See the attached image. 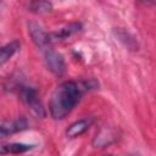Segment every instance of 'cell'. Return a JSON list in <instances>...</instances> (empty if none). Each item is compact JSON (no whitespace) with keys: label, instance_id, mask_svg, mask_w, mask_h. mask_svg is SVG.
<instances>
[{"label":"cell","instance_id":"6da1fadb","mask_svg":"<svg viewBox=\"0 0 156 156\" xmlns=\"http://www.w3.org/2000/svg\"><path fill=\"white\" fill-rule=\"evenodd\" d=\"M84 88L76 82H63L52 93L49 111L54 119H63L80 101Z\"/></svg>","mask_w":156,"mask_h":156},{"label":"cell","instance_id":"7a4b0ae2","mask_svg":"<svg viewBox=\"0 0 156 156\" xmlns=\"http://www.w3.org/2000/svg\"><path fill=\"white\" fill-rule=\"evenodd\" d=\"M20 95H21V99L22 101L28 106V108H30V111L38 116V117H44L45 116V111H44V107L38 98V94H37V90L30 88V87H23L20 91Z\"/></svg>","mask_w":156,"mask_h":156},{"label":"cell","instance_id":"3957f363","mask_svg":"<svg viewBox=\"0 0 156 156\" xmlns=\"http://www.w3.org/2000/svg\"><path fill=\"white\" fill-rule=\"evenodd\" d=\"M45 65L48 69L56 76H61L65 72V60L62 55L51 49L45 51Z\"/></svg>","mask_w":156,"mask_h":156},{"label":"cell","instance_id":"277c9868","mask_svg":"<svg viewBox=\"0 0 156 156\" xmlns=\"http://www.w3.org/2000/svg\"><path fill=\"white\" fill-rule=\"evenodd\" d=\"M28 32H29L32 40L34 41V44L38 48H45L46 45L50 44L49 34L45 33L43 30V28L40 26H38L37 23H29L28 24Z\"/></svg>","mask_w":156,"mask_h":156},{"label":"cell","instance_id":"5b68a950","mask_svg":"<svg viewBox=\"0 0 156 156\" xmlns=\"http://www.w3.org/2000/svg\"><path fill=\"white\" fill-rule=\"evenodd\" d=\"M28 127V123L24 118H18L4 124H0V139L6 138L7 135H11L17 132H22Z\"/></svg>","mask_w":156,"mask_h":156},{"label":"cell","instance_id":"8992f818","mask_svg":"<svg viewBox=\"0 0 156 156\" xmlns=\"http://www.w3.org/2000/svg\"><path fill=\"white\" fill-rule=\"evenodd\" d=\"M91 123H93V118L91 117L78 119V121L73 122L72 124H69V127L66 129V135L68 138H77L79 135L84 134L89 129Z\"/></svg>","mask_w":156,"mask_h":156},{"label":"cell","instance_id":"52a82bcc","mask_svg":"<svg viewBox=\"0 0 156 156\" xmlns=\"http://www.w3.org/2000/svg\"><path fill=\"white\" fill-rule=\"evenodd\" d=\"M80 30V24L74 22V23H69L67 26H65L63 28L58 29L57 32H54L51 34H49L50 38V43L51 41H57V40H65L67 38H69L72 34L77 33Z\"/></svg>","mask_w":156,"mask_h":156},{"label":"cell","instance_id":"ba28073f","mask_svg":"<svg viewBox=\"0 0 156 156\" xmlns=\"http://www.w3.org/2000/svg\"><path fill=\"white\" fill-rule=\"evenodd\" d=\"M116 133L110 129V128H102L99 133H96L94 140H93V145L94 147H105L107 145H110L112 141L116 140Z\"/></svg>","mask_w":156,"mask_h":156},{"label":"cell","instance_id":"9c48e42d","mask_svg":"<svg viewBox=\"0 0 156 156\" xmlns=\"http://www.w3.org/2000/svg\"><path fill=\"white\" fill-rule=\"evenodd\" d=\"M18 49H20V43L17 40H13L11 43H7L6 45L0 46V65L7 62Z\"/></svg>","mask_w":156,"mask_h":156},{"label":"cell","instance_id":"30bf717a","mask_svg":"<svg viewBox=\"0 0 156 156\" xmlns=\"http://www.w3.org/2000/svg\"><path fill=\"white\" fill-rule=\"evenodd\" d=\"M32 147H33V145H28V144H23V143H11V144L2 145V147L0 149V152H2V154H22V152L30 150Z\"/></svg>","mask_w":156,"mask_h":156},{"label":"cell","instance_id":"8fae6325","mask_svg":"<svg viewBox=\"0 0 156 156\" xmlns=\"http://www.w3.org/2000/svg\"><path fill=\"white\" fill-rule=\"evenodd\" d=\"M29 10L34 13H48L52 10V5L46 0H32L29 5Z\"/></svg>","mask_w":156,"mask_h":156},{"label":"cell","instance_id":"7c38bea8","mask_svg":"<svg viewBox=\"0 0 156 156\" xmlns=\"http://www.w3.org/2000/svg\"><path fill=\"white\" fill-rule=\"evenodd\" d=\"M140 1H149V0H140Z\"/></svg>","mask_w":156,"mask_h":156}]
</instances>
